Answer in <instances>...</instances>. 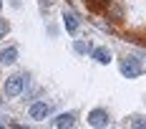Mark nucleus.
Here are the masks:
<instances>
[{
  "label": "nucleus",
  "mask_w": 146,
  "mask_h": 129,
  "mask_svg": "<svg viewBox=\"0 0 146 129\" xmlns=\"http://www.w3.org/2000/svg\"><path fill=\"white\" fill-rule=\"evenodd\" d=\"M73 48H76V53H88L93 46H91V43H83V41H76V43H73Z\"/></svg>",
  "instance_id": "obj_13"
},
{
  "label": "nucleus",
  "mask_w": 146,
  "mask_h": 129,
  "mask_svg": "<svg viewBox=\"0 0 146 129\" xmlns=\"http://www.w3.org/2000/svg\"><path fill=\"white\" fill-rule=\"evenodd\" d=\"M8 30H10V23H8L5 18H0V38H5V36H8Z\"/></svg>",
  "instance_id": "obj_14"
},
{
  "label": "nucleus",
  "mask_w": 146,
  "mask_h": 129,
  "mask_svg": "<svg viewBox=\"0 0 146 129\" xmlns=\"http://www.w3.org/2000/svg\"><path fill=\"white\" fill-rule=\"evenodd\" d=\"M28 81V76L25 73H15V76H8L5 79V84H3V94L8 96V99H15V96H20L23 94V86Z\"/></svg>",
  "instance_id": "obj_1"
},
{
  "label": "nucleus",
  "mask_w": 146,
  "mask_h": 129,
  "mask_svg": "<svg viewBox=\"0 0 146 129\" xmlns=\"http://www.w3.org/2000/svg\"><path fill=\"white\" fill-rule=\"evenodd\" d=\"M103 13H106L108 20H113V23H121V20H123V8L116 5V3H108V8H106Z\"/></svg>",
  "instance_id": "obj_6"
},
{
  "label": "nucleus",
  "mask_w": 146,
  "mask_h": 129,
  "mask_svg": "<svg viewBox=\"0 0 146 129\" xmlns=\"http://www.w3.org/2000/svg\"><path fill=\"white\" fill-rule=\"evenodd\" d=\"M50 3H53V0H40V5H43V8H45V5H50Z\"/></svg>",
  "instance_id": "obj_15"
},
{
  "label": "nucleus",
  "mask_w": 146,
  "mask_h": 129,
  "mask_svg": "<svg viewBox=\"0 0 146 129\" xmlns=\"http://www.w3.org/2000/svg\"><path fill=\"white\" fill-rule=\"evenodd\" d=\"M50 124H53L56 129H66V127H73V124H76V114H73V112L58 114L56 119H53V122H50Z\"/></svg>",
  "instance_id": "obj_5"
},
{
  "label": "nucleus",
  "mask_w": 146,
  "mask_h": 129,
  "mask_svg": "<svg viewBox=\"0 0 146 129\" xmlns=\"http://www.w3.org/2000/svg\"><path fill=\"white\" fill-rule=\"evenodd\" d=\"M15 61H18V48L10 46V48H3V51H0V63L8 66V63H15Z\"/></svg>",
  "instance_id": "obj_8"
},
{
  "label": "nucleus",
  "mask_w": 146,
  "mask_h": 129,
  "mask_svg": "<svg viewBox=\"0 0 146 129\" xmlns=\"http://www.w3.org/2000/svg\"><path fill=\"white\" fill-rule=\"evenodd\" d=\"M121 73L123 76H129V79H136V76H141L144 73V66L139 63V58H133V56H126L123 61H121Z\"/></svg>",
  "instance_id": "obj_2"
},
{
  "label": "nucleus",
  "mask_w": 146,
  "mask_h": 129,
  "mask_svg": "<svg viewBox=\"0 0 146 129\" xmlns=\"http://www.w3.org/2000/svg\"><path fill=\"white\" fill-rule=\"evenodd\" d=\"M126 38L133 43H144L146 46V30H141V33H126Z\"/></svg>",
  "instance_id": "obj_12"
},
{
  "label": "nucleus",
  "mask_w": 146,
  "mask_h": 129,
  "mask_svg": "<svg viewBox=\"0 0 146 129\" xmlns=\"http://www.w3.org/2000/svg\"><path fill=\"white\" fill-rule=\"evenodd\" d=\"M108 3L111 0H86V8H88V13H103L108 8Z\"/></svg>",
  "instance_id": "obj_10"
},
{
  "label": "nucleus",
  "mask_w": 146,
  "mask_h": 129,
  "mask_svg": "<svg viewBox=\"0 0 146 129\" xmlns=\"http://www.w3.org/2000/svg\"><path fill=\"white\" fill-rule=\"evenodd\" d=\"M0 8H3V0H0Z\"/></svg>",
  "instance_id": "obj_16"
},
{
  "label": "nucleus",
  "mask_w": 146,
  "mask_h": 129,
  "mask_svg": "<svg viewBox=\"0 0 146 129\" xmlns=\"http://www.w3.org/2000/svg\"><path fill=\"white\" fill-rule=\"evenodd\" d=\"M91 51H93V58H96L101 66H108V63H111V51H108V48H91Z\"/></svg>",
  "instance_id": "obj_9"
},
{
  "label": "nucleus",
  "mask_w": 146,
  "mask_h": 129,
  "mask_svg": "<svg viewBox=\"0 0 146 129\" xmlns=\"http://www.w3.org/2000/svg\"><path fill=\"white\" fill-rule=\"evenodd\" d=\"M88 124L96 127V129H103V127L111 124V116H108L106 109H91V112H88Z\"/></svg>",
  "instance_id": "obj_3"
},
{
  "label": "nucleus",
  "mask_w": 146,
  "mask_h": 129,
  "mask_svg": "<svg viewBox=\"0 0 146 129\" xmlns=\"http://www.w3.org/2000/svg\"><path fill=\"white\" fill-rule=\"evenodd\" d=\"M30 119H45V116L50 114V104H45V101H33L28 109Z\"/></svg>",
  "instance_id": "obj_4"
},
{
  "label": "nucleus",
  "mask_w": 146,
  "mask_h": 129,
  "mask_svg": "<svg viewBox=\"0 0 146 129\" xmlns=\"http://www.w3.org/2000/svg\"><path fill=\"white\" fill-rule=\"evenodd\" d=\"M129 124H131V127H136V129H146V116L133 114V116H129Z\"/></svg>",
  "instance_id": "obj_11"
},
{
  "label": "nucleus",
  "mask_w": 146,
  "mask_h": 129,
  "mask_svg": "<svg viewBox=\"0 0 146 129\" xmlns=\"http://www.w3.org/2000/svg\"><path fill=\"white\" fill-rule=\"evenodd\" d=\"M63 26H66L68 33H76V30H78V15L73 13V10H66V13H63Z\"/></svg>",
  "instance_id": "obj_7"
}]
</instances>
